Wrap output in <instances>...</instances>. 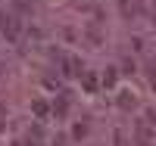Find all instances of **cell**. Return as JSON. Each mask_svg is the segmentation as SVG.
I'll list each match as a JSON object with an SVG mask.
<instances>
[{
  "label": "cell",
  "instance_id": "1",
  "mask_svg": "<svg viewBox=\"0 0 156 146\" xmlns=\"http://www.w3.org/2000/svg\"><path fill=\"white\" fill-rule=\"evenodd\" d=\"M0 31H3V37L9 44H16L19 41V19L9 16V12H0Z\"/></svg>",
  "mask_w": 156,
  "mask_h": 146
},
{
  "label": "cell",
  "instance_id": "2",
  "mask_svg": "<svg viewBox=\"0 0 156 146\" xmlns=\"http://www.w3.org/2000/svg\"><path fill=\"white\" fill-rule=\"evenodd\" d=\"M62 75H66V78H78V75H84V72H81V59L72 56V53H66V56H62Z\"/></svg>",
  "mask_w": 156,
  "mask_h": 146
},
{
  "label": "cell",
  "instance_id": "3",
  "mask_svg": "<svg viewBox=\"0 0 156 146\" xmlns=\"http://www.w3.org/2000/svg\"><path fill=\"white\" fill-rule=\"evenodd\" d=\"M134 103H137V100H134V93H128V90H122V93H119V109H125V112H128V109H134Z\"/></svg>",
  "mask_w": 156,
  "mask_h": 146
},
{
  "label": "cell",
  "instance_id": "4",
  "mask_svg": "<svg viewBox=\"0 0 156 146\" xmlns=\"http://www.w3.org/2000/svg\"><path fill=\"white\" fill-rule=\"evenodd\" d=\"M31 112H34L37 118H47V115H50V106H47L44 100H31Z\"/></svg>",
  "mask_w": 156,
  "mask_h": 146
},
{
  "label": "cell",
  "instance_id": "5",
  "mask_svg": "<svg viewBox=\"0 0 156 146\" xmlns=\"http://www.w3.org/2000/svg\"><path fill=\"white\" fill-rule=\"evenodd\" d=\"M81 84H84L87 93H97V78L90 75V72H84V75H81Z\"/></svg>",
  "mask_w": 156,
  "mask_h": 146
},
{
  "label": "cell",
  "instance_id": "6",
  "mask_svg": "<svg viewBox=\"0 0 156 146\" xmlns=\"http://www.w3.org/2000/svg\"><path fill=\"white\" fill-rule=\"evenodd\" d=\"M115 78H119V75H115V69H106V72H103V78H100V84H103V87H112Z\"/></svg>",
  "mask_w": 156,
  "mask_h": 146
},
{
  "label": "cell",
  "instance_id": "7",
  "mask_svg": "<svg viewBox=\"0 0 156 146\" xmlns=\"http://www.w3.org/2000/svg\"><path fill=\"white\" fill-rule=\"evenodd\" d=\"M84 134H87V121H78V124L72 127V137H75V140H81Z\"/></svg>",
  "mask_w": 156,
  "mask_h": 146
},
{
  "label": "cell",
  "instance_id": "8",
  "mask_svg": "<svg viewBox=\"0 0 156 146\" xmlns=\"http://www.w3.org/2000/svg\"><path fill=\"white\" fill-rule=\"evenodd\" d=\"M66 109H69V103H66V100H59V103H53V112H56L59 118L66 115Z\"/></svg>",
  "mask_w": 156,
  "mask_h": 146
},
{
  "label": "cell",
  "instance_id": "9",
  "mask_svg": "<svg viewBox=\"0 0 156 146\" xmlns=\"http://www.w3.org/2000/svg\"><path fill=\"white\" fill-rule=\"evenodd\" d=\"M150 84L156 87V62H150Z\"/></svg>",
  "mask_w": 156,
  "mask_h": 146
},
{
  "label": "cell",
  "instance_id": "10",
  "mask_svg": "<svg viewBox=\"0 0 156 146\" xmlns=\"http://www.w3.org/2000/svg\"><path fill=\"white\" fill-rule=\"evenodd\" d=\"M3 131H6V121H3V118H0V134H3Z\"/></svg>",
  "mask_w": 156,
  "mask_h": 146
}]
</instances>
